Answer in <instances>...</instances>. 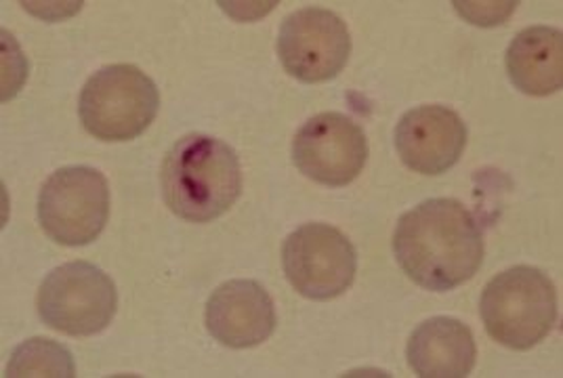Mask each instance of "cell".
Masks as SVG:
<instances>
[{"mask_svg":"<svg viewBox=\"0 0 563 378\" xmlns=\"http://www.w3.org/2000/svg\"><path fill=\"white\" fill-rule=\"evenodd\" d=\"M394 253L412 282L448 292L482 267L484 234L459 200L433 198L399 216Z\"/></svg>","mask_w":563,"mask_h":378,"instance_id":"obj_1","label":"cell"},{"mask_svg":"<svg viewBox=\"0 0 563 378\" xmlns=\"http://www.w3.org/2000/svg\"><path fill=\"white\" fill-rule=\"evenodd\" d=\"M161 184L173 213L189 223H209L240 198L242 168L228 143L211 135H186L168 149Z\"/></svg>","mask_w":563,"mask_h":378,"instance_id":"obj_2","label":"cell"},{"mask_svg":"<svg viewBox=\"0 0 563 378\" xmlns=\"http://www.w3.org/2000/svg\"><path fill=\"white\" fill-rule=\"evenodd\" d=\"M479 311L496 343L526 352L553 331L558 320L555 286L537 267L517 265L488 282Z\"/></svg>","mask_w":563,"mask_h":378,"instance_id":"obj_3","label":"cell"},{"mask_svg":"<svg viewBox=\"0 0 563 378\" xmlns=\"http://www.w3.org/2000/svg\"><path fill=\"white\" fill-rule=\"evenodd\" d=\"M161 108L156 82L131 64L106 66L87 80L78 114L99 142H131L154 122Z\"/></svg>","mask_w":563,"mask_h":378,"instance_id":"obj_4","label":"cell"},{"mask_svg":"<svg viewBox=\"0 0 563 378\" xmlns=\"http://www.w3.org/2000/svg\"><path fill=\"white\" fill-rule=\"evenodd\" d=\"M117 286L93 263L71 260L55 267L38 288L36 308L53 331L93 336L106 331L117 313Z\"/></svg>","mask_w":563,"mask_h":378,"instance_id":"obj_5","label":"cell"},{"mask_svg":"<svg viewBox=\"0 0 563 378\" xmlns=\"http://www.w3.org/2000/svg\"><path fill=\"white\" fill-rule=\"evenodd\" d=\"M110 216V186L93 166L55 170L38 193V223L64 246H87L103 232Z\"/></svg>","mask_w":563,"mask_h":378,"instance_id":"obj_6","label":"cell"},{"mask_svg":"<svg viewBox=\"0 0 563 378\" xmlns=\"http://www.w3.org/2000/svg\"><path fill=\"white\" fill-rule=\"evenodd\" d=\"M282 265L292 288L311 301H330L350 290L357 255L350 237L329 223H306L286 237Z\"/></svg>","mask_w":563,"mask_h":378,"instance_id":"obj_7","label":"cell"},{"mask_svg":"<svg viewBox=\"0 0 563 378\" xmlns=\"http://www.w3.org/2000/svg\"><path fill=\"white\" fill-rule=\"evenodd\" d=\"M352 36L345 22L329 9L306 7L284 20L278 57L284 70L301 82H324L345 68Z\"/></svg>","mask_w":563,"mask_h":378,"instance_id":"obj_8","label":"cell"},{"mask_svg":"<svg viewBox=\"0 0 563 378\" xmlns=\"http://www.w3.org/2000/svg\"><path fill=\"white\" fill-rule=\"evenodd\" d=\"M368 160V140L357 122L339 112L307 120L292 140V163L316 184L345 188Z\"/></svg>","mask_w":563,"mask_h":378,"instance_id":"obj_9","label":"cell"},{"mask_svg":"<svg viewBox=\"0 0 563 378\" xmlns=\"http://www.w3.org/2000/svg\"><path fill=\"white\" fill-rule=\"evenodd\" d=\"M467 145V126L446 105H419L396 126L401 163L421 175H442L456 165Z\"/></svg>","mask_w":563,"mask_h":378,"instance_id":"obj_10","label":"cell"},{"mask_svg":"<svg viewBox=\"0 0 563 378\" xmlns=\"http://www.w3.org/2000/svg\"><path fill=\"white\" fill-rule=\"evenodd\" d=\"M205 322L221 345L249 349L276 331V308L269 292L255 280H230L212 292Z\"/></svg>","mask_w":563,"mask_h":378,"instance_id":"obj_11","label":"cell"},{"mask_svg":"<svg viewBox=\"0 0 563 378\" xmlns=\"http://www.w3.org/2000/svg\"><path fill=\"white\" fill-rule=\"evenodd\" d=\"M406 357L417 377L465 378L475 366L477 347L467 324L438 315L410 334Z\"/></svg>","mask_w":563,"mask_h":378,"instance_id":"obj_12","label":"cell"},{"mask_svg":"<svg viewBox=\"0 0 563 378\" xmlns=\"http://www.w3.org/2000/svg\"><path fill=\"white\" fill-rule=\"evenodd\" d=\"M507 74L521 93H558L563 85L562 32L549 25L521 30L507 48Z\"/></svg>","mask_w":563,"mask_h":378,"instance_id":"obj_13","label":"cell"},{"mask_svg":"<svg viewBox=\"0 0 563 378\" xmlns=\"http://www.w3.org/2000/svg\"><path fill=\"white\" fill-rule=\"evenodd\" d=\"M4 377H76L71 354L48 338H30L22 343L7 364Z\"/></svg>","mask_w":563,"mask_h":378,"instance_id":"obj_14","label":"cell"},{"mask_svg":"<svg viewBox=\"0 0 563 378\" xmlns=\"http://www.w3.org/2000/svg\"><path fill=\"white\" fill-rule=\"evenodd\" d=\"M516 0L511 2H454L456 11L475 25H498L505 24L509 15L516 9Z\"/></svg>","mask_w":563,"mask_h":378,"instance_id":"obj_15","label":"cell"}]
</instances>
